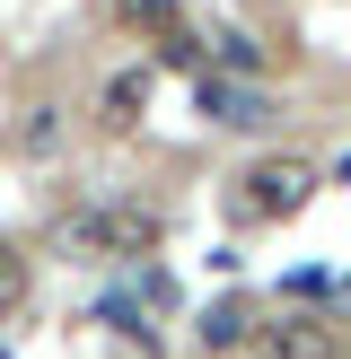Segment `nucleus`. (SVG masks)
Returning <instances> with one entry per match:
<instances>
[{
  "label": "nucleus",
  "mask_w": 351,
  "mask_h": 359,
  "mask_svg": "<svg viewBox=\"0 0 351 359\" xmlns=\"http://www.w3.org/2000/svg\"><path fill=\"white\" fill-rule=\"evenodd\" d=\"M316 184H325L316 158H255V167L237 175V210L246 219H298V210L316 202Z\"/></svg>",
  "instance_id": "obj_1"
},
{
  "label": "nucleus",
  "mask_w": 351,
  "mask_h": 359,
  "mask_svg": "<svg viewBox=\"0 0 351 359\" xmlns=\"http://www.w3.org/2000/svg\"><path fill=\"white\" fill-rule=\"evenodd\" d=\"M70 245H79V255L132 263V255H150V245H158V219H150L140 202H105V210H88V219H70Z\"/></svg>",
  "instance_id": "obj_2"
},
{
  "label": "nucleus",
  "mask_w": 351,
  "mask_h": 359,
  "mask_svg": "<svg viewBox=\"0 0 351 359\" xmlns=\"http://www.w3.org/2000/svg\"><path fill=\"white\" fill-rule=\"evenodd\" d=\"M255 359H333V333L325 316H272L255 325Z\"/></svg>",
  "instance_id": "obj_3"
},
{
  "label": "nucleus",
  "mask_w": 351,
  "mask_h": 359,
  "mask_svg": "<svg viewBox=\"0 0 351 359\" xmlns=\"http://www.w3.org/2000/svg\"><path fill=\"white\" fill-rule=\"evenodd\" d=\"M9 149H18V158H53V149H62V105H53V97L27 105V114L9 123Z\"/></svg>",
  "instance_id": "obj_4"
},
{
  "label": "nucleus",
  "mask_w": 351,
  "mask_h": 359,
  "mask_svg": "<svg viewBox=\"0 0 351 359\" xmlns=\"http://www.w3.org/2000/svg\"><path fill=\"white\" fill-rule=\"evenodd\" d=\"M202 97H211V123H237V132L272 114V105H263V88H246V79H211Z\"/></svg>",
  "instance_id": "obj_5"
},
{
  "label": "nucleus",
  "mask_w": 351,
  "mask_h": 359,
  "mask_svg": "<svg viewBox=\"0 0 351 359\" xmlns=\"http://www.w3.org/2000/svg\"><path fill=\"white\" fill-rule=\"evenodd\" d=\"M140 97H150V79H140V70L105 79V123H132V114H140Z\"/></svg>",
  "instance_id": "obj_6"
},
{
  "label": "nucleus",
  "mask_w": 351,
  "mask_h": 359,
  "mask_svg": "<svg viewBox=\"0 0 351 359\" xmlns=\"http://www.w3.org/2000/svg\"><path fill=\"white\" fill-rule=\"evenodd\" d=\"M114 18L140 27V35H167V27H176V0H114Z\"/></svg>",
  "instance_id": "obj_7"
},
{
  "label": "nucleus",
  "mask_w": 351,
  "mask_h": 359,
  "mask_svg": "<svg viewBox=\"0 0 351 359\" xmlns=\"http://www.w3.org/2000/svg\"><path fill=\"white\" fill-rule=\"evenodd\" d=\"M18 298H27V255H18V245H0V325L18 316Z\"/></svg>",
  "instance_id": "obj_8"
}]
</instances>
